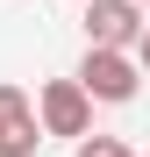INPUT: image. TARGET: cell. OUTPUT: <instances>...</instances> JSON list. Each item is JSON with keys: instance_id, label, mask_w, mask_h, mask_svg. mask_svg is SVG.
Segmentation results:
<instances>
[{"instance_id": "3957f363", "label": "cell", "mask_w": 150, "mask_h": 157, "mask_svg": "<svg viewBox=\"0 0 150 157\" xmlns=\"http://www.w3.org/2000/svg\"><path fill=\"white\" fill-rule=\"evenodd\" d=\"M136 36H143V7L136 0H86V43L136 50Z\"/></svg>"}, {"instance_id": "5b68a950", "label": "cell", "mask_w": 150, "mask_h": 157, "mask_svg": "<svg viewBox=\"0 0 150 157\" xmlns=\"http://www.w3.org/2000/svg\"><path fill=\"white\" fill-rule=\"evenodd\" d=\"M79 157H136L121 136H79Z\"/></svg>"}, {"instance_id": "277c9868", "label": "cell", "mask_w": 150, "mask_h": 157, "mask_svg": "<svg viewBox=\"0 0 150 157\" xmlns=\"http://www.w3.org/2000/svg\"><path fill=\"white\" fill-rule=\"evenodd\" d=\"M36 143H43V121L29 107V93L0 86V157H36Z\"/></svg>"}, {"instance_id": "52a82bcc", "label": "cell", "mask_w": 150, "mask_h": 157, "mask_svg": "<svg viewBox=\"0 0 150 157\" xmlns=\"http://www.w3.org/2000/svg\"><path fill=\"white\" fill-rule=\"evenodd\" d=\"M136 7H150V0H136Z\"/></svg>"}, {"instance_id": "8992f818", "label": "cell", "mask_w": 150, "mask_h": 157, "mask_svg": "<svg viewBox=\"0 0 150 157\" xmlns=\"http://www.w3.org/2000/svg\"><path fill=\"white\" fill-rule=\"evenodd\" d=\"M129 57L143 64V78H150V21H143V36H136V50H129Z\"/></svg>"}, {"instance_id": "6da1fadb", "label": "cell", "mask_w": 150, "mask_h": 157, "mask_svg": "<svg viewBox=\"0 0 150 157\" xmlns=\"http://www.w3.org/2000/svg\"><path fill=\"white\" fill-rule=\"evenodd\" d=\"M79 86H86L93 100H107V107H121V100H136L143 64L129 57V50H100V43H86V57H79Z\"/></svg>"}, {"instance_id": "7a4b0ae2", "label": "cell", "mask_w": 150, "mask_h": 157, "mask_svg": "<svg viewBox=\"0 0 150 157\" xmlns=\"http://www.w3.org/2000/svg\"><path fill=\"white\" fill-rule=\"evenodd\" d=\"M36 121H43V136H93V93L79 86V78H50V86L36 93Z\"/></svg>"}]
</instances>
